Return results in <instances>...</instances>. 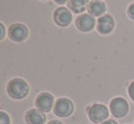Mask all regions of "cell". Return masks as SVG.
<instances>
[{
    "label": "cell",
    "mask_w": 134,
    "mask_h": 124,
    "mask_svg": "<svg viewBox=\"0 0 134 124\" xmlns=\"http://www.w3.org/2000/svg\"><path fill=\"white\" fill-rule=\"evenodd\" d=\"M30 87L23 78H13L7 84V92L14 100H23L28 95Z\"/></svg>",
    "instance_id": "1"
},
{
    "label": "cell",
    "mask_w": 134,
    "mask_h": 124,
    "mask_svg": "<svg viewBox=\"0 0 134 124\" xmlns=\"http://www.w3.org/2000/svg\"><path fill=\"white\" fill-rule=\"evenodd\" d=\"M128 103L125 98L122 97H115L111 101L109 104V109H111V113L114 117L116 118H121L125 117L128 113Z\"/></svg>",
    "instance_id": "2"
},
{
    "label": "cell",
    "mask_w": 134,
    "mask_h": 124,
    "mask_svg": "<svg viewBox=\"0 0 134 124\" xmlns=\"http://www.w3.org/2000/svg\"><path fill=\"white\" fill-rule=\"evenodd\" d=\"M88 117L92 122L100 123L104 122L107 117H108V109L105 107L104 104H93L90 109H88Z\"/></svg>",
    "instance_id": "3"
},
{
    "label": "cell",
    "mask_w": 134,
    "mask_h": 124,
    "mask_svg": "<svg viewBox=\"0 0 134 124\" xmlns=\"http://www.w3.org/2000/svg\"><path fill=\"white\" fill-rule=\"evenodd\" d=\"M73 102L68 98H59L57 100L54 106V114L59 117H68L73 113Z\"/></svg>",
    "instance_id": "4"
},
{
    "label": "cell",
    "mask_w": 134,
    "mask_h": 124,
    "mask_svg": "<svg viewBox=\"0 0 134 124\" xmlns=\"http://www.w3.org/2000/svg\"><path fill=\"white\" fill-rule=\"evenodd\" d=\"M9 34V39L14 42H21L27 38L28 30L27 27L23 23H13V25L9 27L8 30Z\"/></svg>",
    "instance_id": "5"
},
{
    "label": "cell",
    "mask_w": 134,
    "mask_h": 124,
    "mask_svg": "<svg viewBox=\"0 0 134 124\" xmlns=\"http://www.w3.org/2000/svg\"><path fill=\"white\" fill-rule=\"evenodd\" d=\"M54 103V98L51 94L48 92H42L35 100V106H37V109H39L42 113H48L51 111L52 107H53Z\"/></svg>",
    "instance_id": "6"
},
{
    "label": "cell",
    "mask_w": 134,
    "mask_h": 124,
    "mask_svg": "<svg viewBox=\"0 0 134 124\" xmlns=\"http://www.w3.org/2000/svg\"><path fill=\"white\" fill-rule=\"evenodd\" d=\"M95 26V19L91 14H81L76 19V27L81 32H90Z\"/></svg>",
    "instance_id": "7"
},
{
    "label": "cell",
    "mask_w": 134,
    "mask_h": 124,
    "mask_svg": "<svg viewBox=\"0 0 134 124\" xmlns=\"http://www.w3.org/2000/svg\"><path fill=\"white\" fill-rule=\"evenodd\" d=\"M54 21L57 25L66 27L72 21V13L69 12V9L65 8V7H60L54 12Z\"/></svg>",
    "instance_id": "8"
},
{
    "label": "cell",
    "mask_w": 134,
    "mask_h": 124,
    "mask_svg": "<svg viewBox=\"0 0 134 124\" xmlns=\"http://www.w3.org/2000/svg\"><path fill=\"white\" fill-rule=\"evenodd\" d=\"M97 28L101 34H109L114 28V20L109 14H105L98 20Z\"/></svg>",
    "instance_id": "9"
},
{
    "label": "cell",
    "mask_w": 134,
    "mask_h": 124,
    "mask_svg": "<svg viewBox=\"0 0 134 124\" xmlns=\"http://www.w3.org/2000/svg\"><path fill=\"white\" fill-rule=\"evenodd\" d=\"M25 118L27 124H44L46 122V116L39 109H31V110H28Z\"/></svg>",
    "instance_id": "10"
},
{
    "label": "cell",
    "mask_w": 134,
    "mask_h": 124,
    "mask_svg": "<svg viewBox=\"0 0 134 124\" xmlns=\"http://www.w3.org/2000/svg\"><path fill=\"white\" fill-rule=\"evenodd\" d=\"M105 11H106V5L102 1H99V0H94V1L90 2V5H88V12L93 16L102 15Z\"/></svg>",
    "instance_id": "11"
},
{
    "label": "cell",
    "mask_w": 134,
    "mask_h": 124,
    "mask_svg": "<svg viewBox=\"0 0 134 124\" xmlns=\"http://www.w3.org/2000/svg\"><path fill=\"white\" fill-rule=\"evenodd\" d=\"M88 4V0H69L68 1V7L69 9L74 12V13H81L86 9Z\"/></svg>",
    "instance_id": "12"
},
{
    "label": "cell",
    "mask_w": 134,
    "mask_h": 124,
    "mask_svg": "<svg viewBox=\"0 0 134 124\" xmlns=\"http://www.w3.org/2000/svg\"><path fill=\"white\" fill-rule=\"evenodd\" d=\"M9 123H11V120L7 116V114L1 111L0 113V124H9Z\"/></svg>",
    "instance_id": "13"
},
{
    "label": "cell",
    "mask_w": 134,
    "mask_h": 124,
    "mask_svg": "<svg viewBox=\"0 0 134 124\" xmlns=\"http://www.w3.org/2000/svg\"><path fill=\"white\" fill-rule=\"evenodd\" d=\"M128 95L132 98V101H134V82H132L128 85Z\"/></svg>",
    "instance_id": "14"
},
{
    "label": "cell",
    "mask_w": 134,
    "mask_h": 124,
    "mask_svg": "<svg viewBox=\"0 0 134 124\" xmlns=\"http://www.w3.org/2000/svg\"><path fill=\"white\" fill-rule=\"evenodd\" d=\"M127 14H128V16H130L131 19H133V20H134V4H132V5H130V6H128Z\"/></svg>",
    "instance_id": "15"
},
{
    "label": "cell",
    "mask_w": 134,
    "mask_h": 124,
    "mask_svg": "<svg viewBox=\"0 0 134 124\" xmlns=\"http://www.w3.org/2000/svg\"><path fill=\"white\" fill-rule=\"evenodd\" d=\"M0 32H1V34H0V39H4V36H5V27H4V25H0Z\"/></svg>",
    "instance_id": "16"
},
{
    "label": "cell",
    "mask_w": 134,
    "mask_h": 124,
    "mask_svg": "<svg viewBox=\"0 0 134 124\" xmlns=\"http://www.w3.org/2000/svg\"><path fill=\"white\" fill-rule=\"evenodd\" d=\"M101 124H118V123H116L115 121H113V120H109V121H106V122H104Z\"/></svg>",
    "instance_id": "17"
},
{
    "label": "cell",
    "mask_w": 134,
    "mask_h": 124,
    "mask_svg": "<svg viewBox=\"0 0 134 124\" xmlns=\"http://www.w3.org/2000/svg\"><path fill=\"white\" fill-rule=\"evenodd\" d=\"M48 124H63V123H61L60 121H51Z\"/></svg>",
    "instance_id": "18"
},
{
    "label": "cell",
    "mask_w": 134,
    "mask_h": 124,
    "mask_svg": "<svg viewBox=\"0 0 134 124\" xmlns=\"http://www.w3.org/2000/svg\"><path fill=\"white\" fill-rule=\"evenodd\" d=\"M54 1H55L57 4H65L67 0H54Z\"/></svg>",
    "instance_id": "19"
}]
</instances>
